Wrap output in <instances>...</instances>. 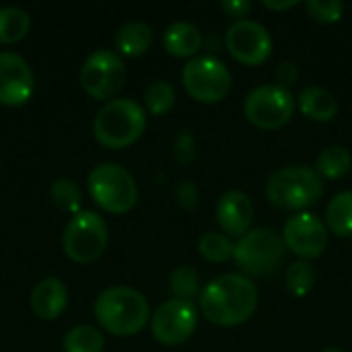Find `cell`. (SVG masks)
Returning a JSON list of instances; mask_svg holds the SVG:
<instances>
[{"label":"cell","instance_id":"cell-1","mask_svg":"<svg viewBox=\"0 0 352 352\" xmlns=\"http://www.w3.org/2000/svg\"><path fill=\"white\" fill-rule=\"evenodd\" d=\"M206 322L219 328H235L252 320L258 309V287L245 274H221L198 297Z\"/></svg>","mask_w":352,"mask_h":352},{"label":"cell","instance_id":"cell-2","mask_svg":"<svg viewBox=\"0 0 352 352\" xmlns=\"http://www.w3.org/2000/svg\"><path fill=\"white\" fill-rule=\"evenodd\" d=\"M95 318L103 330L113 336H136L148 320L151 307L146 297L130 287H109L95 301Z\"/></svg>","mask_w":352,"mask_h":352},{"label":"cell","instance_id":"cell-3","mask_svg":"<svg viewBox=\"0 0 352 352\" xmlns=\"http://www.w3.org/2000/svg\"><path fill=\"white\" fill-rule=\"evenodd\" d=\"M324 182L320 173L305 165H289L274 171L266 182L268 202L285 212H305L320 202Z\"/></svg>","mask_w":352,"mask_h":352},{"label":"cell","instance_id":"cell-4","mask_svg":"<svg viewBox=\"0 0 352 352\" xmlns=\"http://www.w3.org/2000/svg\"><path fill=\"white\" fill-rule=\"evenodd\" d=\"M146 128L144 107L130 99L120 97L107 101L95 116L93 134L97 142L109 151H122L134 144Z\"/></svg>","mask_w":352,"mask_h":352},{"label":"cell","instance_id":"cell-5","mask_svg":"<svg viewBox=\"0 0 352 352\" xmlns=\"http://www.w3.org/2000/svg\"><path fill=\"white\" fill-rule=\"evenodd\" d=\"M287 245L274 229L258 227L235 243L233 260L248 278H266L285 264Z\"/></svg>","mask_w":352,"mask_h":352},{"label":"cell","instance_id":"cell-6","mask_svg":"<svg viewBox=\"0 0 352 352\" xmlns=\"http://www.w3.org/2000/svg\"><path fill=\"white\" fill-rule=\"evenodd\" d=\"M93 202L111 214H124L138 202V186L128 169L116 163L97 165L87 179Z\"/></svg>","mask_w":352,"mask_h":352},{"label":"cell","instance_id":"cell-7","mask_svg":"<svg viewBox=\"0 0 352 352\" xmlns=\"http://www.w3.org/2000/svg\"><path fill=\"white\" fill-rule=\"evenodd\" d=\"M182 85L194 101L214 105L231 93L233 76L223 60L214 56H196L186 62Z\"/></svg>","mask_w":352,"mask_h":352},{"label":"cell","instance_id":"cell-8","mask_svg":"<svg viewBox=\"0 0 352 352\" xmlns=\"http://www.w3.org/2000/svg\"><path fill=\"white\" fill-rule=\"evenodd\" d=\"M297 109V99L289 89L278 85H260L245 95L243 116L260 130H280L285 128Z\"/></svg>","mask_w":352,"mask_h":352},{"label":"cell","instance_id":"cell-9","mask_svg":"<svg viewBox=\"0 0 352 352\" xmlns=\"http://www.w3.org/2000/svg\"><path fill=\"white\" fill-rule=\"evenodd\" d=\"M107 241V225L93 210H80L78 214H74L62 235L64 254L76 264H91L101 258Z\"/></svg>","mask_w":352,"mask_h":352},{"label":"cell","instance_id":"cell-10","mask_svg":"<svg viewBox=\"0 0 352 352\" xmlns=\"http://www.w3.org/2000/svg\"><path fill=\"white\" fill-rule=\"evenodd\" d=\"M126 82V64L116 50H95L80 66V87L97 101H113Z\"/></svg>","mask_w":352,"mask_h":352},{"label":"cell","instance_id":"cell-11","mask_svg":"<svg viewBox=\"0 0 352 352\" xmlns=\"http://www.w3.org/2000/svg\"><path fill=\"white\" fill-rule=\"evenodd\" d=\"M198 307L192 301L169 299L151 318V332L163 346H179L188 342L198 328Z\"/></svg>","mask_w":352,"mask_h":352},{"label":"cell","instance_id":"cell-12","mask_svg":"<svg viewBox=\"0 0 352 352\" xmlns=\"http://www.w3.org/2000/svg\"><path fill=\"white\" fill-rule=\"evenodd\" d=\"M283 241L287 250L299 260L311 262L324 256L328 248V227L314 212H295L283 225Z\"/></svg>","mask_w":352,"mask_h":352},{"label":"cell","instance_id":"cell-13","mask_svg":"<svg viewBox=\"0 0 352 352\" xmlns=\"http://www.w3.org/2000/svg\"><path fill=\"white\" fill-rule=\"evenodd\" d=\"M272 35L252 19L235 21L225 33V47L231 58L243 66H262L272 56Z\"/></svg>","mask_w":352,"mask_h":352},{"label":"cell","instance_id":"cell-14","mask_svg":"<svg viewBox=\"0 0 352 352\" xmlns=\"http://www.w3.org/2000/svg\"><path fill=\"white\" fill-rule=\"evenodd\" d=\"M33 72L27 60L14 52H0V105L19 107L33 95Z\"/></svg>","mask_w":352,"mask_h":352},{"label":"cell","instance_id":"cell-15","mask_svg":"<svg viewBox=\"0 0 352 352\" xmlns=\"http://www.w3.org/2000/svg\"><path fill=\"white\" fill-rule=\"evenodd\" d=\"M214 219H217L221 231H225L227 237L241 239L248 231H252L254 202H252V198L245 192L229 190V192H225L219 198L217 210H214Z\"/></svg>","mask_w":352,"mask_h":352},{"label":"cell","instance_id":"cell-16","mask_svg":"<svg viewBox=\"0 0 352 352\" xmlns=\"http://www.w3.org/2000/svg\"><path fill=\"white\" fill-rule=\"evenodd\" d=\"M66 305H68V289L56 276H47L39 280L31 291V309L39 320L52 322L60 318Z\"/></svg>","mask_w":352,"mask_h":352},{"label":"cell","instance_id":"cell-17","mask_svg":"<svg viewBox=\"0 0 352 352\" xmlns=\"http://www.w3.org/2000/svg\"><path fill=\"white\" fill-rule=\"evenodd\" d=\"M202 45H204V37H202L200 29L188 21H175L163 33V47L173 58H190L192 60L202 50Z\"/></svg>","mask_w":352,"mask_h":352},{"label":"cell","instance_id":"cell-18","mask_svg":"<svg viewBox=\"0 0 352 352\" xmlns=\"http://www.w3.org/2000/svg\"><path fill=\"white\" fill-rule=\"evenodd\" d=\"M299 111L311 122H332L338 116V99L324 87H305L297 97Z\"/></svg>","mask_w":352,"mask_h":352},{"label":"cell","instance_id":"cell-19","mask_svg":"<svg viewBox=\"0 0 352 352\" xmlns=\"http://www.w3.org/2000/svg\"><path fill=\"white\" fill-rule=\"evenodd\" d=\"M153 29L142 21H130L122 25L116 33V50L120 56L138 58L153 45Z\"/></svg>","mask_w":352,"mask_h":352},{"label":"cell","instance_id":"cell-20","mask_svg":"<svg viewBox=\"0 0 352 352\" xmlns=\"http://www.w3.org/2000/svg\"><path fill=\"white\" fill-rule=\"evenodd\" d=\"M326 227L336 237H352V190L338 192L328 202Z\"/></svg>","mask_w":352,"mask_h":352},{"label":"cell","instance_id":"cell-21","mask_svg":"<svg viewBox=\"0 0 352 352\" xmlns=\"http://www.w3.org/2000/svg\"><path fill=\"white\" fill-rule=\"evenodd\" d=\"M352 169L351 151L342 144L326 146L316 161V171L324 179H340Z\"/></svg>","mask_w":352,"mask_h":352},{"label":"cell","instance_id":"cell-22","mask_svg":"<svg viewBox=\"0 0 352 352\" xmlns=\"http://www.w3.org/2000/svg\"><path fill=\"white\" fill-rule=\"evenodd\" d=\"M316 278H318L316 266L311 262L297 260V262H293V264L287 266V272H285V289L293 297L301 299V297H307L314 291Z\"/></svg>","mask_w":352,"mask_h":352},{"label":"cell","instance_id":"cell-23","mask_svg":"<svg viewBox=\"0 0 352 352\" xmlns=\"http://www.w3.org/2000/svg\"><path fill=\"white\" fill-rule=\"evenodd\" d=\"M31 29V16L25 8L4 6L0 8V43L21 41Z\"/></svg>","mask_w":352,"mask_h":352},{"label":"cell","instance_id":"cell-24","mask_svg":"<svg viewBox=\"0 0 352 352\" xmlns=\"http://www.w3.org/2000/svg\"><path fill=\"white\" fill-rule=\"evenodd\" d=\"M169 291H171L173 299H182V301H192V299L200 297L202 289H200L198 270L188 264L173 268L169 274Z\"/></svg>","mask_w":352,"mask_h":352},{"label":"cell","instance_id":"cell-25","mask_svg":"<svg viewBox=\"0 0 352 352\" xmlns=\"http://www.w3.org/2000/svg\"><path fill=\"white\" fill-rule=\"evenodd\" d=\"M235 243L219 231H208L198 239V254L210 264H223L233 260Z\"/></svg>","mask_w":352,"mask_h":352},{"label":"cell","instance_id":"cell-26","mask_svg":"<svg viewBox=\"0 0 352 352\" xmlns=\"http://www.w3.org/2000/svg\"><path fill=\"white\" fill-rule=\"evenodd\" d=\"M62 346L64 352H101L105 346V338L101 330L93 326H74L66 332Z\"/></svg>","mask_w":352,"mask_h":352},{"label":"cell","instance_id":"cell-27","mask_svg":"<svg viewBox=\"0 0 352 352\" xmlns=\"http://www.w3.org/2000/svg\"><path fill=\"white\" fill-rule=\"evenodd\" d=\"M144 105L146 111L155 118L169 113L175 105V89L167 80H153L144 89Z\"/></svg>","mask_w":352,"mask_h":352},{"label":"cell","instance_id":"cell-28","mask_svg":"<svg viewBox=\"0 0 352 352\" xmlns=\"http://www.w3.org/2000/svg\"><path fill=\"white\" fill-rule=\"evenodd\" d=\"M50 196L56 208H60L62 212L72 214V217L80 212L82 196H80V188L72 179H66V177L56 179L50 188Z\"/></svg>","mask_w":352,"mask_h":352},{"label":"cell","instance_id":"cell-29","mask_svg":"<svg viewBox=\"0 0 352 352\" xmlns=\"http://www.w3.org/2000/svg\"><path fill=\"white\" fill-rule=\"evenodd\" d=\"M305 12L322 25H332L338 23L344 14V4L340 0H307Z\"/></svg>","mask_w":352,"mask_h":352},{"label":"cell","instance_id":"cell-30","mask_svg":"<svg viewBox=\"0 0 352 352\" xmlns=\"http://www.w3.org/2000/svg\"><path fill=\"white\" fill-rule=\"evenodd\" d=\"M173 157L179 165H190L196 157V140L192 136V132L184 130L177 134L175 142H173Z\"/></svg>","mask_w":352,"mask_h":352},{"label":"cell","instance_id":"cell-31","mask_svg":"<svg viewBox=\"0 0 352 352\" xmlns=\"http://www.w3.org/2000/svg\"><path fill=\"white\" fill-rule=\"evenodd\" d=\"M175 200H177V204H179L184 210H188V212L196 210V206H198V202H200L198 186H196L194 182H182V184L175 188Z\"/></svg>","mask_w":352,"mask_h":352},{"label":"cell","instance_id":"cell-32","mask_svg":"<svg viewBox=\"0 0 352 352\" xmlns=\"http://www.w3.org/2000/svg\"><path fill=\"white\" fill-rule=\"evenodd\" d=\"M274 78H276L278 87L291 91V87L297 85V80H299V66H297V62H293V60L280 62L276 66V70H274Z\"/></svg>","mask_w":352,"mask_h":352},{"label":"cell","instance_id":"cell-33","mask_svg":"<svg viewBox=\"0 0 352 352\" xmlns=\"http://www.w3.org/2000/svg\"><path fill=\"white\" fill-rule=\"evenodd\" d=\"M252 8H254V4L250 0H225V2H221V10L235 21H243Z\"/></svg>","mask_w":352,"mask_h":352},{"label":"cell","instance_id":"cell-34","mask_svg":"<svg viewBox=\"0 0 352 352\" xmlns=\"http://www.w3.org/2000/svg\"><path fill=\"white\" fill-rule=\"evenodd\" d=\"M262 6L274 12H283V10H291L299 6V0H262Z\"/></svg>","mask_w":352,"mask_h":352},{"label":"cell","instance_id":"cell-35","mask_svg":"<svg viewBox=\"0 0 352 352\" xmlns=\"http://www.w3.org/2000/svg\"><path fill=\"white\" fill-rule=\"evenodd\" d=\"M320 352H344V351H340V349H336V346H328V349H324V351H320Z\"/></svg>","mask_w":352,"mask_h":352}]
</instances>
